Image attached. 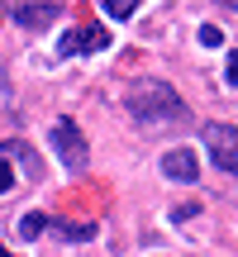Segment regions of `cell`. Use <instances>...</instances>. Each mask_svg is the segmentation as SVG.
<instances>
[{"label":"cell","instance_id":"3957f363","mask_svg":"<svg viewBox=\"0 0 238 257\" xmlns=\"http://www.w3.org/2000/svg\"><path fill=\"white\" fill-rule=\"evenodd\" d=\"M205 148H210L214 167L238 176V128L233 124H205Z\"/></svg>","mask_w":238,"mask_h":257},{"label":"cell","instance_id":"ba28073f","mask_svg":"<svg viewBox=\"0 0 238 257\" xmlns=\"http://www.w3.org/2000/svg\"><path fill=\"white\" fill-rule=\"evenodd\" d=\"M43 229H53V219H48V214H38V210L19 219V233H24L29 243H34V238H38V233H43Z\"/></svg>","mask_w":238,"mask_h":257},{"label":"cell","instance_id":"8fae6325","mask_svg":"<svg viewBox=\"0 0 238 257\" xmlns=\"http://www.w3.org/2000/svg\"><path fill=\"white\" fill-rule=\"evenodd\" d=\"M10 191H15V172H10L5 157H0V195H10Z\"/></svg>","mask_w":238,"mask_h":257},{"label":"cell","instance_id":"9a60e30c","mask_svg":"<svg viewBox=\"0 0 238 257\" xmlns=\"http://www.w3.org/2000/svg\"><path fill=\"white\" fill-rule=\"evenodd\" d=\"M0 252H5V248H0Z\"/></svg>","mask_w":238,"mask_h":257},{"label":"cell","instance_id":"7a4b0ae2","mask_svg":"<svg viewBox=\"0 0 238 257\" xmlns=\"http://www.w3.org/2000/svg\"><path fill=\"white\" fill-rule=\"evenodd\" d=\"M53 148H57V157H62V162L72 167V172L91 167V148H86L81 128H76L72 119H57V124H53Z\"/></svg>","mask_w":238,"mask_h":257},{"label":"cell","instance_id":"277c9868","mask_svg":"<svg viewBox=\"0 0 238 257\" xmlns=\"http://www.w3.org/2000/svg\"><path fill=\"white\" fill-rule=\"evenodd\" d=\"M110 48V29L105 24H76L72 34H62L57 53L62 57H81V53H105Z\"/></svg>","mask_w":238,"mask_h":257},{"label":"cell","instance_id":"7c38bea8","mask_svg":"<svg viewBox=\"0 0 238 257\" xmlns=\"http://www.w3.org/2000/svg\"><path fill=\"white\" fill-rule=\"evenodd\" d=\"M195 210H200V205H176V210H172V224H186V219H195Z\"/></svg>","mask_w":238,"mask_h":257},{"label":"cell","instance_id":"52a82bcc","mask_svg":"<svg viewBox=\"0 0 238 257\" xmlns=\"http://www.w3.org/2000/svg\"><path fill=\"white\" fill-rule=\"evenodd\" d=\"M57 15H62L57 5H19V10H15V19H19L24 29H48Z\"/></svg>","mask_w":238,"mask_h":257},{"label":"cell","instance_id":"5bb4252c","mask_svg":"<svg viewBox=\"0 0 238 257\" xmlns=\"http://www.w3.org/2000/svg\"><path fill=\"white\" fill-rule=\"evenodd\" d=\"M219 5H229V10H238V0H219Z\"/></svg>","mask_w":238,"mask_h":257},{"label":"cell","instance_id":"30bf717a","mask_svg":"<svg viewBox=\"0 0 238 257\" xmlns=\"http://www.w3.org/2000/svg\"><path fill=\"white\" fill-rule=\"evenodd\" d=\"M200 43H205V48H219V43H224V34H219L214 24H205V29H200Z\"/></svg>","mask_w":238,"mask_h":257},{"label":"cell","instance_id":"8992f818","mask_svg":"<svg viewBox=\"0 0 238 257\" xmlns=\"http://www.w3.org/2000/svg\"><path fill=\"white\" fill-rule=\"evenodd\" d=\"M0 157H5V162H24L34 181H38V172H43V162H38V153H34L29 143H19V138H10V143H0Z\"/></svg>","mask_w":238,"mask_h":257},{"label":"cell","instance_id":"9c48e42d","mask_svg":"<svg viewBox=\"0 0 238 257\" xmlns=\"http://www.w3.org/2000/svg\"><path fill=\"white\" fill-rule=\"evenodd\" d=\"M100 10H105L110 19H129V15L138 10V0H100Z\"/></svg>","mask_w":238,"mask_h":257},{"label":"cell","instance_id":"5b68a950","mask_svg":"<svg viewBox=\"0 0 238 257\" xmlns=\"http://www.w3.org/2000/svg\"><path fill=\"white\" fill-rule=\"evenodd\" d=\"M162 172L172 176V181H195V176H200V162H195L191 148H172V153H162Z\"/></svg>","mask_w":238,"mask_h":257},{"label":"cell","instance_id":"4fadbf2b","mask_svg":"<svg viewBox=\"0 0 238 257\" xmlns=\"http://www.w3.org/2000/svg\"><path fill=\"white\" fill-rule=\"evenodd\" d=\"M224 81L238 86V53H229V62H224Z\"/></svg>","mask_w":238,"mask_h":257},{"label":"cell","instance_id":"6da1fadb","mask_svg":"<svg viewBox=\"0 0 238 257\" xmlns=\"http://www.w3.org/2000/svg\"><path fill=\"white\" fill-rule=\"evenodd\" d=\"M124 105H129V114H134L143 128H167V124H181L186 114H191V110H186V100H181V95H176L167 81L134 86Z\"/></svg>","mask_w":238,"mask_h":257}]
</instances>
